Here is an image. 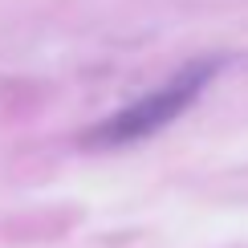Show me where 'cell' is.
I'll return each mask as SVG.
<instances>
[{
  "instance_id": "cell-1",
  "label": "cell",
  "mask_w": 248,
  "mask_h": 248,
  "mask_svg": "<svg viewBox=\"0 0 248 248\" xmlns=\"http://www.w3.org/2000/svg\"><path fill=\"white\" fill-rule=\"evenodd\" d=\"M212 74H216V61H195V65L179 69L167 86H159L155 94L139 98L134 106L118 110V114H110L102 126H94L90 130V142H94V147H118V142H139V139H147V134L163 130L171 118H179L183 110L200 98V90L208 86Z\"/></svg>"
}]
</instances>
